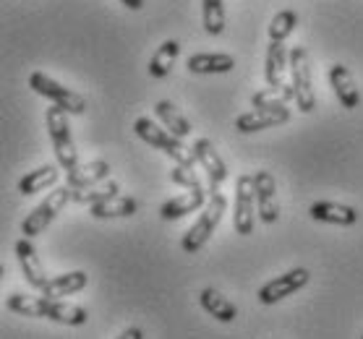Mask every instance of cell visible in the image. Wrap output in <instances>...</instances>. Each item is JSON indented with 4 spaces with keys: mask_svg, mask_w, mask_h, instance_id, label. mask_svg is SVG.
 I'll list each match as a JSON object with an SVG mask.
<instances>
[{
    "mask_svg": "<svg viewBox=\"0 0 363 339\" xmlns=\"http://www.w3.org/2000/svg\"><path fill=\"white\" fill-rule=\"evenodd\" d=\"M133 133H136L144 144H149V146H155V149H160V151H165L175 165H186V167L196 165L194 149L186 146L183 139H178V136H173L170 131H165L162 125L155 123L152 117H139V120L133 123Z\"/></svg>",
    "mask_w": 363,
    "mask_h": 339,
    "instance_id": "6da1fadb",
    "label": "cell"
},
{
    "mask_svg": "<svg viewBox=\"0 0 363 339\" xmlns=\"http://www.w3.org/2000/svg\"><path fill=\"white\" fill-rule=\"evenodd\" d=\"M228 212V199L225 193H209V201H206L204 212L199 214V219L189 227V232L183 235L181 240V248L186 253H199V251L206 246V240L215 235L217 224L223 222V214Z\"/></svg>",
    "mask_w": 363,
    "mask_h": 339,
    "instance_id": "7a4b0ae2",
    "label": "cell"
},
{
    "mask_svg": "<svg viewBox=\"0 0 363 339\" xmlns=\"http://www.w3.org/2000/svg\"><path fill=\"white\" fill-rule=\"evenodd\" d=\"M290 86L296 94L298 110L308 115L316 110V94H314V74H311V58L306 47H293L290 50Z\"/></svg>",
    "mask_w": 363,
    "mask_h": 339,
    "instance_id": "3957f363",
    "label": "cell"
},
{
    "mask_svg": "<svg viewBox=\"0 0 363 339\" xmlns=\"http://www.w3.org/2000/svg\"><path fill=\"white\" fill-rule=\"evenodd\" d=\"M68 113H63L60 108H52L48 110V131H50V141H52V149H55V159H58V165L71 173L79 167V151H76V144H74V136H71V125H68Z\"/></svg>",
    "mask_w": 363,
    "mask_h": 339,
    "instance_id": "277c9868",
    "label": "cell"
},
{
    "mask_svg": "<svg viewBox=\"0 0 363 339\" xmlns=\"http://www.w3.org/2000/svg\"><path fill=\"white\" fill-rule=\"evenodd\" d=\"M29 86H32L40 97H48L55 108H60L63 113H68V115H84V113H86V100H84L79 91L68 89V86H63V84H58V81H52V79L45 76L42 71L29 74Z\"/></svg>",
    "mask_w": 363,
    "mask_h": 339,
    "instance_id": "5b68a950",
    "label": "cell"
},
{
    "mask_svg": "<svg viewBox=\"0 0 363 339\" xmlns=\"http://www.w3.org/2000/svg\"><path fill=\"white\" fill-rule=\"evenodd\" d=\"M71 193H74V190L68 188V185L52 190L48 199L42 201L40 207L34 209L32 214H29L24 222H21V235H24V238H29V240L37 238V235H42V232L50 227V222H52V219L60 214V209H63L68 201H71Z\"/></svg>",
    "mask_w": 363,
    "mask_h": 339,
    "instance_id": "8992f818",
    "label": "cell"
},
{
    "mask_svg": "<svg viewBox=\"0 0 363 339\" xmlns=\"http://www.w3.org/2000/svg\"><path fill=\"white\" fill-rule=\"evenodd\" d=\"M256 224V193L254 175H240L235 183V212H233V227L238 235H251Z\"/></svg>",
    "mask_w": 363,
    "mask_h": 339,
    "instance_id": "52a82bcc",
    "label": "cell"
},
{
    "mask_svg": "<svg viewBox=\"0 0 363 339\" xmlns=\"http://www.w3.org/2000/svg\"><path fill=\"white\" fill-rule=\"evenodd\" d=\"M308 280H311L308 269H293V272L282 274V277H277V280L267 282L264 287H259V295H256V298H259L262 306H274V303L290 298V295L298 292L301 287H306Z\"/></svg>",
    "mask_w": 363,
    "mask_h": 339,
    "instance_id": "ba28073f",
    "label": "cell"
},
{
    "mask_svg": "<svg viewBox=\"0 0 363 339\" xmlns=\"http://www.w3.org/2000/svg\"><path fill=\"white\" fill-rule=\"evenodd\" d=\"M194 154H196V162L201 165V170L209 178V193H220V185L228 178V165L225 159L220 157V151L215 149V144L209 139H196L194 141Z\"/></svg>",
    "mask_w": 363,
    "mask_h": 339,
    "instance_id": "9c48e42d",
    "label": "cell"
},
{
    "mask_svg": "<svg viewBox=\"0 0 363 339\" xmlns=\"http://www.w3.org/2000/svg\"><path fill=\"white\" fill-rule=\"evenodd\" d=\"M254 193H256V209L259 219L264 224H274L280 219V201H277V185H274L272 173L256 170L254 173Z\"/></svg>",
    "mask_w": 363,
    "mask_h": 339,
    "instance_id": "30bf717a",
    "label": "cell"
},
{
    "mask_svg": "<svg viewBox=\"0 0 363 339\" xmlns=\"http://www.w3.org/2000/svg\"><path fill=\"white\" fill-rule=\"evenodd\" d=\"M16 258L18 264H21L24 280L29 282V287L40 289V292L48 287L50 277L45 274V266H42L40 256H37V248H34V243L29 238H21L16 243Z\"/></svg>",
    "mask_w": 363,
    "mask_h": 339,
    "instance_id": "8fae6325",
    "label": "cell"
},
{
    "mask_svg": "<svg viewBox=\"0 0 363 339\" xmlns=\"http://www.w3.org/2000/svg\"><path fill=\"white\" fill-rule=\"evenodd\" d=\"M290 120V110H248L235 117V131L238 133H256L274 125H285Z\"/></svg>",
    "mask_w": 363,
    "mask_h": 339,
    "instance_id": "7c38bea8",
    "label": "cell"
},
{
    "mask_svg": "<svg viewBox=\"0 0 363 339\" xmlns=\"http://www.w3.org/2000/svg\"><path fill=\"white\" fill-rule=\"evenodd\" d=\"M330 84L332 89H335V94H337V102L342 105V110H355L361 105V91L355 86V79L347 66L335 63L330 68Z\"/></svg>",
    "mask_w": 363,
    "mask_h": 339,
    "instance_id": "4fadbf2b",
    "label": "cell"
},
{
    "mask_svg": "<svg viewBox=\"0 0 363 339\" xmlns=\"http://www.w3.org/2000/svg\"><path fill=\"white\" fill-rule=\"evenodd\" d=\"M290 68V50L285 42H269L264 63V79L269 89H282L285 86V71Z\"/></svg>",
    "mask_w": 363,
    "mask_h": 339,
    "instance_id": "5bb4252c",
    "label": "cell"
},
{
    "mask_svg": "<svg viewBox=\"0 0 363 339\" xmlns=\"http://www.w3.org/2000/svg\"><path fill=\"white\" fill-rule=\"evenodd\" d=\"M206 201H209V193H206L204 188L189 190V193H183V196H175V199L165 201V204L160 207V217H162L165 222H173V219H181V217L206 207Z\"/></svg>",
    "mask_w": 363,
    "mask_h": 339,
    "instance_id": "9a60e30c",
    "label": "cell"
},
{
    "mask_svg": "<svg viewBox=\"0 0 363 339\" xmlns=\"http://www.w3.org/2000/svg\"><path fill=\"white\" fill-rule=\"evenodd\" d=\"M308 214L314 217L316 222L340 224V227H350V224L358 222V212L353 207L337 204V201H316Z\"/></svg>",
    "mask_w": 363,
    "mask_h": 339,
    "instance_id": "2e32d148",
    "label": "cell"
},
{
    "mask_svg": "<svg viewBox=\"0 0 363 339\" xmlns=\"http://www.w3.org/2000/svg\"><path fill=\"white\" fill-rule=\"evenodd\" d=\"M189 71L191 74L206 76V74H230L235 68V58L228 52H196L189 58Z\"/></svg>",
    "mask_w": 363,
    "mask_h": 339,
    "instance_id": "e0dca14e",
    "label": "cell"
},
{
    "mask_svg": "<svg viewBox=\"0 0 363 339\" xmlns=\"http://www.w3.org/2000/svg\"><path fill=\"white\" fill-rule=\"evenodd\" d=\"M110 162L105 159H94L89 165H79L76 170L66 173V183L68 188H89V185H97V183L108 180L110 178Z\"/></svg>",
    "mask_w": 363,
    "mask_h": 339,
    "instance_id": "ac0fdd59",
    "label": "cell"
},
{
    "mask_svg": "<svg viewBox=\"0 0 363 339\" xmlns=\"http://www.w3.org/2000/svg\"><path fill=\"white\" fill-rule=\"evenodd\" d=\"M86 285H89V277H86V272L60 274V277H52V280L48 282V287L42 289V298H48V300L68 298V295H74V292H82Z\"/></svg>",
    "mask_w": 363,
    "mask_h": 339,
    "instance_id": "d6986e66",
    "label": "cell"
},
{
    "mask_svg": "<svg viewBox=\"0 0 363 339\" xmlns=\"http://www.w3.org/2000/svg\"><path fill=\"white\" fill-rule=\"evenodd\" d=\"M199 303H201V308H204L212 318H217V321L230 323V321H235V318H238V308L233 306L228 298H223L215 287L201 289V292H199Z\"/></svg>",
    "mask_w": 363,
    "mask_h": 339,
    "instance_id": "ffe728a7",
    "label": "cell"
},
{
    "mask_svg": "<svg viewBox=\"0 0 363 339\" xmlns=\"http://www.w3.org/2000/svg\"><path fill=\"white\" fill-rule=\"evenodd\" d=\"M155 115L160 117L162 128H165V131H170L173 136H178V139H189L191 131H194V128H191V123H189V117L183 115L173 102H167V100L157 102V105H155Z\"/></svg>",
    "mask_w": 363,
    "mask_h": 339,
    "instance_id": "44dd1931",
    "label": "cell"
},
{
    "mask_svg": "<svg viewBox=\"0 0 363 339\" xmlns=\"http://www.w3.org/2000/svg\"><path fill=\"white\" fill-rule=\"evenodd\" d=\"M45 318L63 323V326H84L86 323V311L82 306H74V303L45 298Z\"/></svg>",
    "mask_w": 363,
    "mask_h": 339,
    "instance_id": "7402d4cb",
    "label": "cell"
},
{
    "mask_svg": "<svg viewBox=\"0 0 363 339\" xmlns=\"http://www.w3.org/2000/svg\"><path fill=\"white\" fill-rule=\"evenodd\" d=\"M139 212V201L131 196H113L108 201H99L89 207V214L94 219H110V217H133Z\"/></svg>",
    "mask_w": 363,
    "mask_h": 339,
    "instance_id": "603a6c76",
    "label": "cell"
},
{
    "mask_svg": "<svg viewBox=\"0 0 363 339\" xmlns=\"http://www.w3.org/2000/svg\"><path fill=\"white\" fill-rule=\"evenodd\" d=\"M178 55H181V45H178V40L162 42L157 50H155L152 60H149V76H152V79H165V76L173 71Z\"/></svg>",
    "mask_w": 363,
    "mask_h": 339,
    "instance_id": "cb8c5ba5",
    "label": "cell"
},
{
    "mask_svg": "<svg viewBox=\"0 0 363 339\" xmlns=\"http://www.w3.org/2000/svg\"><path fill=\"white\" fill-rule=\"evenodd\" d=\"M71 190H74V193H71V201L94 207L99 201H108V199H113V196H118L121 185H118V180L108 178V180L97 183V185H89V188H71Z\"/></svg>",
    "mask_w": 363,
    "mask_h": 339,
    "instance_id": "d4e9b609",
    "label": "cell"
},
{
    "mask_svg": "<svg viewBox=\"0 0 363 339\" xmlns=\"http://www.w3.org/2000/svg\"><path fill=\"white\" fill-rule=\"evenodd\" d=\"M58 167L60 165H45V167H40V170H34V173H26L24 178L18 180V193L34 196V193L50 188L52 183L58 180Z\"/></svg>",
    "mask_w": 363,
    "mask_h": 339,
    "instance_id": "484cf974",
    "label": "cell"
},
{
    "mask_svg": "<svg viewBox=\"0 0 363 339\" xmlns=\"http://www.w3.org/2000/svg\"><path fill=\"white\" fill-rule=\"evenodd\" d=\"M288 100H296V94H293V86L285 84L282 89L256 91L254 97H251V105H254V110H285L288 108Z\"/></svg>",
    "mask_w": 363,
    "mask_h": 339,
    "instance_id": "4316f807",
    "label": "cell"
},
{
    "mask_svg": "<svg viewBox=\"0 0 363 339\" xmlns=\"http://www.w3.org/2000/svg\"><path fill=\"white\" fill-rule=\"evenodd\" d=\"M6 306L9 311L18 316H29V318H45V298H29V295H21V292H13L6 298Z\"/></svg>",
    "mask_w": 363,
    "mask_h": 339,
    "instance_id": "83f0119b",
    "label": "cell"
},
{
    "mask_svg": "<svg viewBox=\"0 0 363 339\" xmlns=\"http://www.w3.org/2000/svg\"><path fill=\"white\" fill-rule=\"evenodd\" d=\"M201 21H204L206 34H217L225 32V0H201Z\"/></svg>",
    "mask_w": 363,
    "mask_h": 339,
    "instance_id": "f1b7e54d",
    "label": "cell"
},
{
    "mask_svg": "<svg viewBox=\"0 0 363 339\" xmlns=\"http://www.w3.org/2000/svg\"><path fill=\"white\" fill-rule=\"evenodd\" d=\"M298 26V13L296 11H280L277 16L272 18V24H269V40L272 42H285L290 37V34L296 32Z\"/></svg>",
    "mask_w": 363,
    "mask_h": 339,
    "instance_id": "f546056e",
    "label": "cell"
},
{
    "mask_svg": "<svg viewBox=\"0 0 363 339\" xmlns=\"http://www.w3.org/2000/svg\"><path fill=\"white\" fill-rule=\"evenodd\" d=\"M170 180L175 185H181V188H189V190H201V180H199V175L194 173V167H186V165H175L170 170Z\"/></svg>",
    "mask_w": 363,
    "mask_h": 339,
    "instance_id": "4dcf8cb0",
    "label": "cell"
},
{
    "mask_svg": "<svg viewBox=\"0 0 363 339\" xmlns=\"http://www.w3.org/2000/svg\"><path fill=\"white\" fill-rule=\"evenodd\" d=\"M118 339H144V331H141L139 326H128Z\"/></svg>",
    "mask_w": 363,
    "mask_h": 339,
    "instance_id": "1f68e13d",
    "label": "cell"
},
{
    "mask_svg": "<svg viewBox=\"0 0 363 339\" xmlns=\"http://www.w3.org/2000/svg\"><path fill=\"white\" fill-rule=\"evenodd\" d=\"M125 8H131V11H141L144 8V0H121Z\"/></svg>",
    "mask_w": 363,
    "mask_h": 339,
    "instance_id": "d6a6232c",
    "label": "cell"
},
{
    "mask_svg": "<svg viewBox=\"0 0 363 339\" xmlns=\"http://www.w3.org/2000/svg\"><path fill=\"white\" fill-rule=\"evenodd\" d=\"M361 339H363V334H361Z\"/></svg>",
    "mask_w": 363,
    "mask_h": 339,
    "instance_id": "836d02e7",
    "label": "cell"
}]
</instances>
